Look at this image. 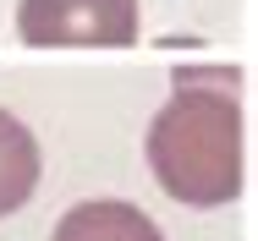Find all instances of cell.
Returning a JSON list of instances; mask_svg holds the SVG:
<instances>
[{"mask_svg":"<svg viewBox=\"0 0 258 241\" xmlns=\"http://www.w3.org/2000/svg\"><path fill=\"white\" fill-rule=\"evenodd\" d=\"M154 181L187 208H220L242 192V71L192 66L149 126Z\"/></svg>","mask_w":258,"mask_h":241,"instance_id":"6da1fadb","label":"cell"},{"mask_svg":"<svg viewBox=\"0 0 258 241\" xmlns=\"http://www.w3.org/2000/svg\"><path fill=\"white\" fill-rule=\"evenodd\" d=\"M17 33L39 49H126L138 44V0H22Z\"/></svg>","mask_w":258,"mask_h":241,"instance_id":"7a4b0ae2","label":"cell"},{"mask_svg":"<svg viewBox=\"0 0 258 241\" xmlns=\"http://www.w3.org/2000/svg\"><path fill=\"white\" fill-rule=\"evenodd\" d=\"M55 241H165V236H159V225L143 208L99 197V203H77L55 225Z\"/></svg>","mask_w":258,"mask_h":241,"instance_id":"3957f363","label":"cell"},{"mask_svg":"<svg viewBox=\"0 0 258 241\" xmlns=\"http://www.w3.org/2000/svg\"><path fill=\"white\" fill-rule=\"evenodd\" d=\"M33 187H39V143L11 110H0V219L17 214L33 197Z\"/></svg>","mask_w":258,"mask_h":241,"instance_id":"277c9868","label":"cell"}]
</instances>
